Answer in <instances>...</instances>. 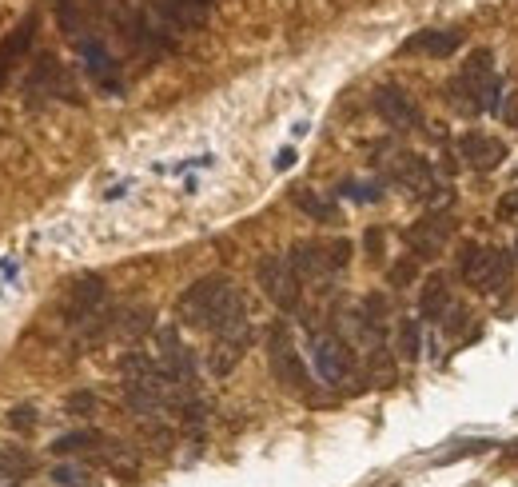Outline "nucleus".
Instances as JSON below:
<instances>
[{
	"mask_svg": "<svg viewBox=\"0 0 518 487\" xmlns=\"http://www.w3.org/2000/svg\"><path fill=\"white\" fill-rule=\"evenodd\" d=\"M176 312H180V320H184L188 328H204V332H212V336H228V332L252 328V324H248V300H244V292H240L232 280H224V276H204V280H196V284L180 296Z\"/></svg>",
	"mask_w": 518,
	"mask_h": 487,
	"instance_id": "nucleus-1",
	"label": "nucleus"
},
{
	"mask_svg": "<svg viewBox=\"0 0 518 487\" xmlns=\"http://www.w3.org/2000/svg\"><path fill=\"white\" fill-rule=\"evenodd\" d=\"M447 100L463 116H479V112H499L503 108V76L495 72V52L491 48H475L467 56V64L447 84Z\"/></svg>",
	"mask_w": 518,
	"mask_h": 487,
	"instance_id": "nucleus-2",
	"label": "nucleus"
},
{
	"mask_svg": "<svg viewBox=\"0 0 518 487\" xmlns=\"http://www.w3.org/2000/svg\"><path fill=\"white\" fill-rule=\"evenodd\" d=\"M459 276L467 280V288L495 296L511 288V252L507 248H487L479 240H467L459 248Z\"/></svg>",
	"mask_w": 518,
	"mask_h": 487,
	"instance_id": "nucleus-3",
	"label": "nucleus"
},
{
	"mask_svg": "<svg viewBox=\"0 0 518 487\" xmlns=\"http://www.w3.org/2000/svg\"><path fill=\"white\" fill-rule=\"evenodd\" d=\"M287 260L295 264V272H299L303 284H311V288L323 292L331 284V276L351 264V244L347 240H299Z\"/></svg>",
	"mask_w": 518,
	"mask_h": 487,
	"instance_id": "nucleus-4",
	"label": "nucleus"
},
{
	"mask_svg": "<svg viewBox=\"0 0 518 487\" xmlns=\"http://www.w3.org/2000/svg\"><path fill=\"white\" fill-rule=\"evenodd\" d=\"M267 364H271L275 384H283L291 396H303V392L311 388L307 368H303V360H299V348H295L287 324H275V328H271V336H267Z\"/></svg>",
	"mask_w": 518,
	"mask_h": 487,
	"instance_id": "nucleus-5",
	"label": "nucleus"
},
{
	"mask_svg": "<svg viewBox=\"0 0 518 487\" xmlns=\"http://www.w3.org/2000/svg\"><path fill=\"white\" fill-rule=\"evenodd\" d=\"M256 280L263 288V296L275 308L295 312L303 304V280H299V272H295V264L287 256H263L256 264Z\"/></svg>",
	"mask_w": 518,
	"mask_h": 487,
	"instance_id": "nucleus-6",
	"label": "nucleus"
},
{
	"mask_svg": "<svg viewBox=\"0 0 518 487\" xmlns=\"http://www.w3.org/2000/svg\"><path fill=\"white\" fill-rule=\"evenodd\" d=\"M311 364L327 384H347L355 376V352L339 332H323V328L311 332Z\"/></svg>",
	"mask_w": 518,
	"mask_h": 487,
	"instance_id": "nucleus-7",
	"label": "nucleus"
},
{
	"mask_svg": "<svg viewBox=\"0 0 518 487\" xmlns=\"http://www.w3.org/2000/svg\"><path fill=\"white\" fill-rule=\"evenodd\" d=\"M451 232H455L451 216L431 212V216H423L419 224H411V228L403 232V240H407V248L415 252V260H435V256H443V248H447Z\"/></svg>",
	"mask_w": 518,
	"mask_h": 487,
	"instance_id": "nucleus-8",
	"label": "nucleus"
},
{
	"mask_svg": "<svg viewBox=\"0 0 518 487\" xmlns=\"http://www.w3.org/2000/svg\"><path fill=\"white\" fill-rule=\"evenodd\" d=\"M375 112H379L391 128H399V132L423 124V112H419L415 96H411L407 88H399V84H383V88L375 92Z\"/></svg>",
	"mask_w": 518,
	"mask_h": 487,
	"instance_id": "nucleus-9",
	"label": "nucleus"
},
{
	"mask_svg": "<svg viewBox=\"0 0 518 487\" xmlns=\"http://www.w3.org/2000/svg\"><path fill=\"white\" fill-rule=\"evenodd\" d=\"M455 148H459V156L471 172H495L511 156V148L499 136H487V132H467V136H459Z\"/></svg>",
	"mask_w": 518,
	"mask_h": 487,
	"instance_id": "nucleus-10",
	"label": "nucleus"
},
{
	"mask_svg": "<svg viewBox=\"0 0 518 487\" xmlns=\"http://www.w3.org/2000/svg\"><path fill=\"white\" fill-rule=\"evenodd\" d=\"M100 304H104V280L88 272V276H80V280H72V284H68L64 316H68V324H84L88 316H96V312H100Z\"/></svg>",
	"mask_w": 518,
	"mask_h": 487,
	"instance_id": "nucleus-11",
	"label": "nucleus"
},
{
	"mask_svg": "<svg viewBox=\"0 0 518 487\" xmlns=\"http://www.w3.org/2000/svg\"><path fill=\"white\" fill-rule=\"evenodd\" d=\"M248 344H252V328H240V332L216 336V344H212V352H208V368H212V376H232V372H236V364L244 360Z\"/></svg>",
	"mask_w": 518,
	"mask_h": 487,
	"instance_id": "nucleus-12",
	"label": "nucleus"
},
{
	"mask_svg": "<svg viewBox=\"0 0 518 487\" xmlns=\"http://www.w3.org/2000/svg\"><path fill=\"white\" fill-rule=\"evenodd\" d=\"M459 44H463V32L459 28H423V32H415L403 44V52H423V56L447 60L451 52H459Z\"/></svg>",
	"mask_w": 518,
	"mask_h": 487,
	"instance_id": "nucleus-13",
	"label": "nucleus"
},
{
	"mask_svg": "<svg viewBox=\"0 0 518 487\" xmlns=\"http://www.w3.org/2000/svg\"><path fill=\"white\" fill-rule=\"evenodd\" d=\"M80 56H84V68L96 76L100 88H108V92H120V88H124V84H120V68H116V60L108 56V48H104L100 40L84 36V40H80Z\"/></svg>",
	"mask_w": 518,
	"mask_h": 487,
	"instance_id": "nucleus-14",
	"label": "nucleus"
},
{
	"mask_svg": "<svg viewBox=\"0 0 518 487\" xmlns=\"http://www.w3.org/2000/svg\"><path fill=\"white\" fill-rule=\"evenodd\" d=\"M36 88H44V96H64V100H76L72 80L64 76V68H60L52 56H44V60L36 64V72L28 76V92H36Z\"/></svg>",
	"mask_w": 518,
	"mask_h": 487,
	"instance_id": "nucleus-15",
	"label": "nucleus"
},
{
	"mask_svg": "<svg viewBox=\"0 0 518 487\" xmlns=\"http://www.w3.org/2000/svg\"><path fill=\"white\" fill-rule=\"evenodd\" d=\"M419 312H423V320L427 324H439L447 312H451V288H447V280L435 272V276H427V284H423V296H419Z\"/></svg>",
	"mask_w": 518,
	"mask_h": 487,
	"instance_id": "nucleus-16",
	"label": "nucleus"
},
{
	"mask_svg": "<svg viewBox=\"0 0 518 487\" xmlns=\"http://www.w3.org/2000/svg\"><path fill=\"white\" fill-rule=\"evenodd\" d=\"M291 200H295V208H299V212H307V216H311V220H319V224H331V220L339 216V208H335L331 200H323L319 192H311V188H295V196H291Z\"/></svg>",
	"mask_w": 518,
	"mask_h": 487,
	"instance_id": "nucleus-17",
	"label": "nucleus"
},
{
	"mask_svg": "<svg viewBox=\"0 0 518 487\" xmlns=\"http://www.w3.org/2000/svg\"><path fill=\"white\" fill-rule=\"evenodd\" d=\"M395 352H399V360H407V364H415V360H419V352H423L419 320H411V316H403V320H399V328H395Z\"/></svg>",
	"mask_w": 518,
	"mask_h": 487,
	"instance_id": "nucleus-18",
	"label": "nucleus"
},
{
	"mask_svg": "<svg viewBox=\"0 0 518 487\" xmlns=\"http://www.w3.org/2000/svg\"><path fill=\"white\" fill-rule=\"evenodd\" d=\"M100 444H104L100 432H72V436H60L52 444V452L56 456H72V452H88V448H100Z\"/></svg>",
	"mask_w": 518,
	"mask_h": 487,
	"instance_id": "nucleus-19",
	"label": "nucleus"
},
{
	"mask_svg": "<svg viewBox=\"0 0 518 487\" xmlns=\"http://www.w3.org/2000/svg\"><path fill=\"white\" fill-rule=\"evenodd\" d=\"M28 40H32V20H28L24 28H16V40H8V44L0 48V84H4V76H8V60H12L16 52H24Z\"/></svg>",
	"mask_w": 518,
	"mask_h": 487,
	"instance_id": "nucleus-20",
	"label": "nucleus"
},
{
	"mask_svg": "<svg viewBox=\"0 0 518 487\" xmlns=\"http://www.w3.org/2000/svg\"><path fill=\"white\" fill-rule=\"evenodd\" d=\"M124 336H140V332H148L152 328V312L148 308H128L124 316H120V324H116Z\"/></svg>",
	"mask_w": 518,
	"mask_h": 487,
	"instance_id": "nucleus-21",
	"label": "nucleus"
},
{
	"mask_svg": "<svg viewBox=\"0 0 518 487\" xmlns=\"http://www.w3.org/2000/svg\"><path fill=\"white\" fill-rule=\"evenodd\" d=\"M56 8H60V24H64V32H68V36H76V40H84V36H80V32H84V28H80V12L72 8V0H60Z\"/></svg>",
	"mask_w": 518,
	"mask_h": 487,
	"instance_id": "nucleus-22",
	"label": "nucleus"
},
{
	"mask_svg": "<svg viewBox=\"0 0 518 487\" xmlns=\"http://www.w3.org/2000/svg\"><path fill=\"white\" fill-rule=\"evenodd\" d=\"M0 472L20 480V476H28V460L20 452H0Z\"/></svg>",
	"mask_w": 518,
	"mask_h": 487,
	"instance_id": "nucleus-23",
	"label": "nucleus"
},
{
	"mask_svg": "<svg viewBox=\"0 0 518 487\" xmlns=\"http://www.w3.org/2000/svg\"><path fill=\"white\" fill-rule=\"evenodd\" d=\"M387 280H391V288H407V284L415 280V264H411V260H403V264H395V268L387 272Z\"/></svg>",
	"mask_w": 518,
	"mask_h": 487,
	"instance_id": "nucleus-24",
	"label": "nucleus"
},
{
	"mask_svg": "<svg viewBox=\"0 0 518 487\" xmlns=\"http://www.w3.org/2000/svg\"><path fill=\"white\" fill-rule=\"evenodd\" d=\"M68 416H88L92 408H96V400H92V392H76V396H68Z\"/></svg>",
	"mask_w": 518,
	"mask_h": 487,
	"instance_id": "nucleus-25",
	"label": "nucleus"
},
{
	"mask_svg": "<svg viewBox=\"0 0 518 487\" xmlns=\"http://www.w3.org/2000/svg\"><path fill=\"white\" fill-rule=\"evenodd\" d=\"M8 424H12L16 432H32V428H36V412H32V408H12V412H8Z\"/></svg>",
	"mask_w": 518,
	"mask_h": 487,
	"instance_id": "nucleus-26",
	"label": "nucleus"
},
{
	"mask_svg": "<svg viewBox=\"0 0 518 487\" xmlns=\"http://www.w3.org/2000/svg\"><path fill=\"white\" fill-rule=\"evenodd\" d=\"M495 216H499V220H515V216H518V188H515V192H507V196L499 200Z\"/></svg>",
	"mask_w": 518,
	"mask_h": 487,
	"instance_id": "nucleus-27",
	"label": "nucleus"
},
{
	"mask_svg": "<svg viewBox=\"0 0 518 487\" xmlns=\"http://www.w3.org/2000/svg\"><path fill=\"white\" fill-rule=\"evenodd\" d=\"M56 480H60L64 487H88V476H84V472H76V468H60V472H56Z\"/></svg>",
	"mask_w": 518,
	"mask_h": 487,
	"instance_id": "nucleus-28",
	"label": "nucleus"
},
{
	"mask_svg": "<svg viewBox=\"0 0 518 487\" xmlns=\"http://www.w3.org/2000/svg\"><path fill=\"white\" fill-rule=\"evenodd\" d=\"M343 192H351V200H379V188H375V184H371V188H367V184H347Z\"/></svg>",
	"mask_w": 518,
	"mask_h": 487,
	"instance_id": "nucleus-29",
	"label": "nucleus"
},
{
	"mask_svg": "<svg viewBox=\"0 0 518 487\" xmlns=\"http://www.w3.org/2000/svg\"><path fill=\"white\" fill-rule=\"evenodd\" d=\"M367 252H371V260H383V232L379 228L367 232Z\"/></svg>",
	"mask_w": 518,
	"mask_h": 487,
	"instance_id": "nucleus-30",
	"label": "nucleus"
},
{
	"mask_svg": "<svg viewBox=\"0 0 518 487\" xmlns=\"http://www.w3.org/2000/svg\"><path fill=\"white\" fill-rule=\"evenodd\" d=\"M463 320H471V316H467L463 308H451V324H447V332H451V336H459V332H463Z\"/></svg>",
	"mask_w": 518,
	"mask_h": 487,
	"instance_id": "nucleus-31",
	"label": "nucleus"
},
{
	"mask_svg": "<svg viewBox=\"0 0 518 487\" xmlns=\"http://www.w3.org/2000/svg\"><path fill=\"white\" fill-rule=\"evenodd\" d=\"M291 164H295V152H291V148H283V152H279V160H275V168H291Z\"/></svg>",
	"mask_w": 518,
	"mask_h": 487,
	"instance_id": "nucleus-32",
	"label": "nucleus"
},
{
	"mask_svg": "<svg viewBox=\"0 0 518 487\" xmlns=\"http://www.w3.org/2000/svg\"><path fill=\"white\" fill-rule=\"evenodd\" d=\"M0 487H20V480H16V476H4V472H0Z\"/></svg>",
	"mask_w": 518,
	"mask_h": 487,
	"instance_id": "nucleus-33",
	"label": "nucleus"
},
{
	"mask_svg": "<svg viewBox=\"0 0 518 487\" xmlns=\"http://www.w3.org/2000/svg\"><path fill=\"white\" fill-rule=\"evenodd\" d=\"M507 116H511V124H515V128H518V100H515V108H511Z\"/></svg>",
	"mask_w": 518,
	"mask_h": 487,
	"instance_id": "nucleus-34",
	"label": "nucleus"
},
{
	"mask_svg": "<svg viewBox=\"0 0 518 487\" xmlns=\"http://www.w3.org/2000/svg\"><path fill=\"white\" fill-rule=\"evenodd\" d=\"M515 260H518V240H515Z\"/></svg>",
	"mask_w": 518,
	"mask_h": 487,
	"instance_id": "nucleus-35",
	"label": "nucleus"
}]
</instances>
